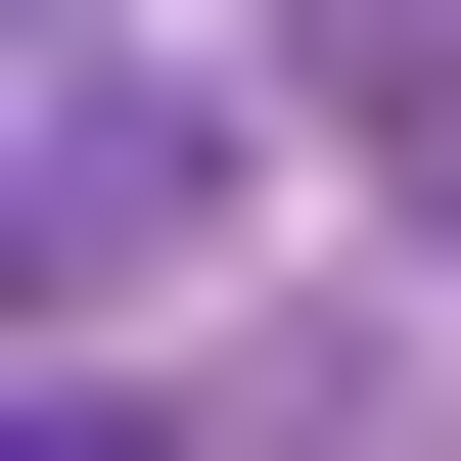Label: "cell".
I'll return each mask as SVG.
<instances>
[{
  "label": "cell",
  "instance_id": "cell-2",
  "mask_svg": "<svg viewBox=\"0 0 461 461\" xmlns=\"http://www.w3.org/2000/svg\"><path fill=\"white\" fill-rule=\"evenodd\" d=\"M277 93H323V139H369L415 230H461V0H277Z\"/></svg>",
  "mask_w": 461,
  "mask_h": 461
},
{
  "label": "cell",
  "instance_id": "cell-3",
  "mask_svg": "<svg viewBox=\"0 0 461 461\" xmlns=\"http://www.w3.org/2000/svg\"><path fill=\"white\" fill-rule=\"evenodd\" d=\"M0 461H185V369H139V323H47V415H0Z\"/></svg>",
  "mask_w": 461,
  "mask_h": 461
},
{
  "label": "cell",
  "instance_id": "cell-1",
  "mask_svg": "<svg viewBox=\"0 0 461 461\" xmlns=\"http://www.w3.org/2000/svg\"><path fill=\"white\" fill-rule=\"evenodd\" d=\"M230 185V93L185 47H47V139H0V230H47V323H139V230Z\"/></svg>",
  "mask_w": 461,
  "mask_h": 461
}]
</instances>
